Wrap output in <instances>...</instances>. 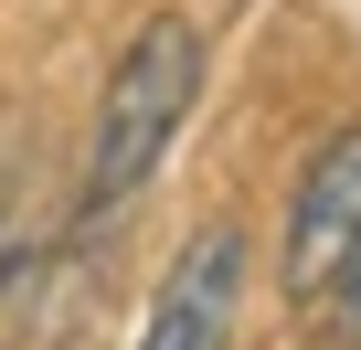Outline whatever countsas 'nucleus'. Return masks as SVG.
I'll return each instance as SVG.
<instances>
[{
	"mask_svg": "<svg viewBox=\"0 0 361 350\" xmlns=\"http://www.w3.org/2000/svg\"><path fill=\"white\" fill-rule=\"evenodd\" d=\"M245 276H255V244L245 223H202L192 244L170 255L149 318H138V350H234L245 329Z\"/></svg>",
	"mask_w": 361,
	"mask_h": 350,
	"instance_id": "2",
	"label": "nucleus"
},
{
	"mask_svg": "<svg viewBox=\"0 0 361 350\" xmlns=\"http://www.w3.org/2000/svg\"><path fill=\"white\" fill-rule=\"evenodd\" d=\"M361 255V127H329L319 159L298 170V192H287V244H276V276L298 308L329 297V276Z\"/></svg>",
	"mask_w": 361,
	"mask_h": 350,
	"instance_id": "3",
	"label": "nucleus"
},
{
	"mask_svg": "<svg viewBox=\"0 0 361 350\" xmlns=\"http://www.w3.org/2000/svg\"><path fill=\"white\" fill-rule=\"evenodd\" d=\"M319 339H329V350H361V255L329 276V297H319Z\"/></svg>",
	"mask_w": 361,
	"mask_h": 350,
	"instance_id": "4",
	"label": "nucleus"
},
{
	"mask_svg": "<svg viewBox=\"0 0 361 350\" xmlns=\"http://www.w3.org/2000/svg\"><path fill=\"white\" fill-rule=\"evenodd\" d=\"M192 96H202V32L159 11L128 32V54L106 64L96 85V117H85V170H75V223H117L149 181L159 159L180 149V127H192Z\"/></svg>",
	"mask_w": 361,
	"mask_h": 350,
	"instance_id": "1",
	"label": "nucleus"
}]
</instances>
